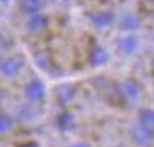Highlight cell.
Returning <instances> with one entry per match:
<instances>
[{
	"label": "cell",
	"mask_w": 154,
	"mask_h": 147,
	"mask_svg": "<svg viewBox=\"0 0 154 147\" xmlns=\"http://www.w3.org/2000/svg\"><path fill=\"white\" fill-rule=\"evenodd\" d=\"M8 2H10V0H0V4H2V5H7Z\"/></svg>",
	"instance_id": "20"
},
{
	"label": "cell",
	"mask_w": 154,
	"mask_h": 147,
	"mask_svg": "<svg viewBox=\"0 0 154 147\" xmlns=\"http://www.w3.org/2000/svg\"><path fill=\"white\" fill-rule=\"evenodd\" d=\"M118 91H119L121 96H124L128 101H137L141 98V86L139 83H137L136 80H124L123 83L119 84V88H118Z\"/></svg>",
	"instance_id": "5"
},
{
	"label": "cell",
	"mask_w": 154,
	"mask_h": 147,
	"mask_svg": "<svg viewBox=\"0 0 154 147\" xmlns=\"http://www.w3.org/2000/svg\"><path fill=\"white\" fill-rule=\"evenodd\" d=\"M45 8V0H20V10L25 15L38 14Z\"/></svg>",
	"instance_id": "11"
},
{
	"label": "cell",
	"mask_w": 154,
	"mask_h": 147,
	"mask_svg": "<svg viewBox=\"0 0 154 147\" xmlns=\"http://www.w3.org/2000/svg\"><path fill=\"white\" fill-rule=\"evenodd\" d=\"M35 63H37V66L40 68V70L47 71V73H51L53 71V60H51V56L47 53V51H38V53H35Z\"/></svg>",
	"instance_id": "12"
},
{
	"label": "cell",
	"mask_w": 154,
	"mask_h": 147,
	"mask_svg": "<svg viewBox=\"0 0 154 147\" xmlns=\"http://www.w3.org/2000/svg\"><path fill=\"white\" fill-rule=\"evenodd\" d=\"M14 117L10 114H5V112H0V134H7L12 130L14 127Z\"/></svg>",
	"instance_id": "15"
},
{
	"label": "cell",
	"mask_w": 154,
	"mask_h": 147,
	"mask_svg": "<svg viewBox=\"0 0 154 147\" xmlns=\"http://www.w3.org/2000/svg\"><path fill=\"white\" fill-rule=\"evenodd\" d=\"M18 117H20L22 121H32L35 117V112L28 106H23V107H20V111H18Z\"/></svg>",
	"instance_id": "16"
},
{
	"label": "cell",
	"mask_w": 154,
	"mask_h": 147,
	"mask_svg": "<svg viewBox=\"0 0 154 147\" xmlns=\"http://www.w3.org/2000/svg\"><path fill=\"white\" fill-rule=\"evenodd\" d=\"M23 68V60L18 56H5L0 60V74L7 80L17 78Z\"/></svg>",
	"instance_id": "1"
},
{
	"label": "cell",
	"mask_w": 154,
	"mask_h": 147,
	"mask_svg": "<svg viewBox=\"0 0 154 147\" xmlns=\"http://www.w3.org/2000/svg\"><path fill=\"white\" fill-rule=\"evenodd\" d=\"M152 130H147L144 129L143 126L137 124L133 130H131V139L133 142L136 144L137 147H149V144L152 142Z\"/></svg>",
	"instance_id": "7"
},
{
	"label": "cell",
	"mask_w": 154,
	"mask_h": 147,
	"mask_svg": "<svg viewBox=\"0 0 154 147\" xmlns=\"http://www.w3.org/2000/svg\"><path fill=\"white\" fill-rule=\"evenodd\" d=\"M2 99H4V94H2V89H0V103H2Z\"/></svg>",
	"instance_id": "21"
},
{
	"label": "cell",
	"mask_w": 154,
	"mask_h": 147,
	"mask_svg": "<svg viewBox=\"0 0 154 147\" xmlns=\"http://www.w3.org/2000/svg\"><path fill=\"white\" fill-rule=\"evenodd\" d=\"M71 147H90V146H88L86 142H78V144H73Z\"/></svg>",
	"instance_id": "18"
},
{
	"label": "cell",
	"mask_w": 154,
	"mask_h": 147,
	"mask_svg": "<svg viewBox=\"0 0 154 147\" xmlns=\"http://www.w3.org/2000/svg\"><path fill=\"white\" fill-rule=\"evenodd\" d=\"M139 126H143L147 130H154V111L149 107H144L139 111Z\"/></svg>",
	"instance_id": "14"
},
{
	"label": "cell",
	"mask_w": 154,
	"mask_h": 147,
	"mask_svg": "<svg viewBox=\"0 0 154 147\" xmlns=\"http://www.w3.org/2000/svg\"><path fill=\"white\" fill-rule=\"evenodd\" d=\"M76 94H78V88L75 84H70V83L60 84L55 89V98H57L58 104H61V106H66V104L73 103Z\"/></svg>",
	"instance_id": "4"
},
{
	"label": "cell",
	"mask_w": 154,
	"mask_h": 147,
	"mask_svg": "<svg viewBox=\"0 0 154 147\" xmlns=\"http://www.w3.org/2000/svg\"><path fill=\"white\" fill-rule=\"evenodd\" d=\"M65 2H71V0H65Z\"/></svg>",
	"instance_id": "22"
},
{
	"label": "cell",
	"mask_w": 154,
	"mask_h": 147,
	"mask_svg": "<svg viewBox=\"0 0 154 147\" xmlns=\"http://www.w3.org/2000/svg\"><path fill=\"white\" fill-rule=\"evenodd\" d=\"M8 46H10V43L7 41V38H5L4 35H0V55L4 53V51H7Z\"/></svg>",
	"instance_id": "17"
},
{
	"label": "cell",
	"mask_w": 154,
	"mask_h": 147,
	"mask_svg": "<svg viewBox=\"0 0 154 147\" xmlns=\"http://www.w3.org/2000/svg\"><path fill=\"white\" fill-rule=\"evenodd\" d=\"M119 27L126 32L131 30H137L141 27V20L136 17V15H131V14H124L123 17L119 18Z\"/></svg>",
	"instance_id": "13"
},
{
	"label": "cell",
	"mask_w": 154,
	"mask_h": 147,
	"mask_svg": "<svg viewBox=\"0 0 154 147\" xmlns=\"http://www.w3.org/2000/svg\"><path fill=\"white\" fill-rule=\"evenodd\" d=\"M86 18L96 28H109L116 20L114 14L109 10H90L86 12Z\"/></svg>",
	"instance_id": "2"
},
{
	"label": "cell",
	"mask_w": 154,
	"mask_h": 147,
	"mask_svg": "<svg viewBox=\"0 0 154 147\" xmlns=\"http://www.w3.org/2000/svg\"><path fill=\"white\" fill-rule=\"evenodd\" d=\"M25 147H40V146H38L37 142H30V144H27Z\"/></svg>",
	"instance_id": "19"
},
{
	"label": "cell",
	"mask_w": 154,
	"mask_h": 147,
	"mask_svg": "<svg viewBox=\"0 0 154 147\" xmlns=\"http://www.w3.org/2000/svg\"><path fill=\"white\" fill-rule=\"evenodd\" d=\"M149 2H152V0H149Z\"/></svg>",
	"instance_id": "23"
},
{
	"label": "cell",
	"mask_w": 154,
	"mask_h": 147,
	"mask_svg": "<svg viewBox=\"0 0 154 147\" xmlns=\"http://www.w3.org/2000/svg\"><path fill=\"white\" fill-rule=\"evenodd\" d=\"M45 94H47V88H45V83L38 78H33L27 83L25 86V96H27L28 101L32 103H40V101L45 99Z\"/></svg>",
	"instance_id": "3"
},
{
	"label": "cell",
	"mask_w": 154,
	"mask_h": 147,
	"mask_svg": "<svg viewBox=\"0 0 154 147\" xmlns=\"http://www.w3.org/2000/svg\"><path fill=\"white\" fill-rule=\"evenodd\" d=\"M137 46H139V41H137V37L136 35H124V37H121L119 40L116 41V48L119 50L121 55H124V56H131V55L136 53Z\"/></svg>",
	"instance_id": "6"
},
{
	"label": "cell",
	"mask_w": 154,
	"mask_h": 147,
	"mask_svg": "<svg viewBox=\"0 0 154 147\" xmlns=\"http://www.w3.org/2000/svg\"><path fill=\"white\" fill-rule=\"evenodd\" d=\"M108 60H109V53H108V50L104 46L94 45V46L91 48L90 56H88V61H90L91 66H94V68L104 66V64L108 63Z\"/></svg>",
	"instance_id": "8"
},
{
	"label": "cell",
	"mask_w": 154,
	"mask_h": 147,
	"mask_svg": "<svg viewBox=\"0 0 154 147\" xmlns=\"http://www.w3.org/2000/svg\"><path fill=\"white\" fill-rule=\"evenodd\" d=\"M75 126H76V119H75L73 112H70V111H63V112L58 114L57 127L61 130V132H70V130L75 129Z\"/></svg>",
	"instance_id": "10"
},
{
	"label": "cell",
	"mask_w": 154,
	"mask_h": 147,
	"mask_svg": "<svg viewBox=\"0 0 154 147\" xmlns=\"http://www.w3.org/2000/svg\"><path fill=\"white\" fill-rule=\"evenodd\" d=\"M48 27V17L42 12L33 15H28V20H27V30L30 33H40L43 32L45 28Z\"/></svg>",
	"instance_id": "9"
}]
</instances>
